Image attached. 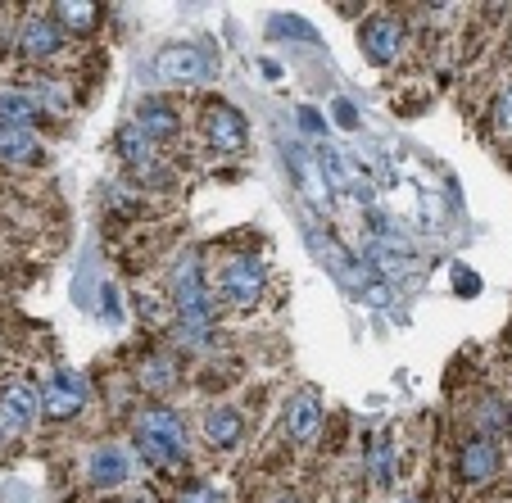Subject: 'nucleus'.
I'll list each match as a JSON object with an SVG mask.
<instances>
[{
	"label": "nucleus",
	"instance_id": "f257e3e1",
	"mask_svg": "<svg viewBox=\"0 0 512 503\" xmlns=\"http://www.w3.org/2000/svg\"><path fill=\"white\" fill-rule=\"evenodd\" d=\"M136 449L155 467H182L186 463V426L173 408H145L136 417Z\"/></svg>",
	"mask_w": 512,
	"mask_h": 503
},
{
	"label": "nucleus",
	"instance_id": "f03ea898",
	"mask_svg": "<svg viewBox=\"0 0 512 503\" xmlns=\"http://www.w3.org/2000/svg\"><path fill=\"white\" fill-rule=\"evenodd\" d=\"M173 295H177V313H182L186 340H209L213 309H209V295H204V277H200V259H195V254H186V259L177 263Z\"/></svg>",
	"mask_w": 512,
	"mask_h": 503
},
{
	"label": "nucleus",
	"instance_id": "7ed1b4c3",
	"mask_svg": "<svg viewBox=\"0 0 512 503\" xmlns=\"http://www.w3.org/2000/svg\"><path fill=\"white\" fill-rule=\"evenodd\" d=\"M155 73L164 82H177V87H200V82H209L213 64L200 46H164L155 55Z\"/></svg>",
	"mask_w": 512,
	"mask_h": 503
},
{
	"label": "nucleus",
	"instance_id": "20e7f679",
	"mask_svg": "<svg viewBox=\"0 0 512 503\" xmlns=\"http://www.w3.org/2000/svg\"><path fill=\"white\" fill-rule=\"evenodd\" d=\"M281 155H286V164H290V173H295V186L304 191V200H309L313 209H331V186L318 168V155H309L300 141H281Z\"/></svg>",
	"mask_w": 512,
	"mask_h": 503
},
{
	"label": "nucleus",
	"instance_id": "39448f33",
	"mask_svg": "<svg viewBox=\"0 0 512 503\" xmlns=\"http://www.w3.org/2000/svg\"><path fill=\"white\" fill-rule=\"evenodd\" d=\"M263 263L254 254H236L232 263L223 268V295L236 304V309H254L263 295Z\"/></svg>",
	"mask_w": 512,
	"mask_h": 503
},
{
	"label": "nucleus",
	"instance_id": "423d86ee",
	"mask_svg": "<svg viewBox=\"0 0 512 503\" xmlns=\"http://www.w3.org/2000/svg\"><path fill=\"white\" fill-rule=\"evenodd\" d=\"M82 404H87V377L73 368H59L55 377H50V386L41 390V413L55 417V422L73 417Z\"/></svg>",
	"mask_w": 512,
	"mask_h": 503
},
{
	"label": "nucleus",
	"instance_id": "0eeeda50",
	"mask_svg": "<svg viewBox=\"0 0 512 503\" xmlns=\"http://www.w3.org/2000/svg\"><path fill=\"white\" fill-rule=\"evenodd\" d=\"M322 431V399L313 390H300V395H290L286 404V436L295 445H313Z\"/></svg>",
	"mask_w": 512,
	"mask_h": 503
},
{
	"label": "nucleus",
	"instance_id": "6e6552de",
	"mask_svg": "<svg viewBox=\"0 0 512 503\" xmlns=\"http://www.w3.org/2000/svg\"><path fill=\"white\" fill-rule=\"evenodd\" d=\"M37 390H28V386H10V390H0V440H10V436H19L23 426L37 417Z\"/></svg>",
	"mask_w": 512,
	"mask_h": 503
},
{
	"label": "nucleus",
	"instance_id": "1a4fd4ad",
	"mask_svg": "<svg viewBox=\"0 0 512 503\" xmlns=\"http://www.w3.org/2000/svg\"><path fill=\"white\" fill-rule=\"evenodd\" d=\"M204 136H209L218 150H241L245 136H250V127H245L241 109L232 105H213L209 114H204Z\"/></svg>",
	"mask_w": 512,
	"mask_h": 503
},
{
	"label": "nucleus",
	"instance_id": "9d476101",
	"mask_svg": "<svg viewBox=\"0 0 512 503\" xmlns=\"http://www.w3.org/2000/svg\"><path fill=\"white\" fill-rule=\"evenodd\" d=\"M494 472H499V449H494V440L472 436L458 449V476H463V481L481 485V481H490Z\"/></svg>",
	"mask_w": 512,
	"mask_h": 503
},
{
	"label": "nucleus",
	"instance_id": "9b49d317",
	"mask_svg": "<svg viewBox=\"0 0 512 503\" xmlns=\"http://www.w3.org/2000/svg\"><path fill=\"white\" fill-rule=\"evenodd\" d=\"M87 467H91V481H96L100 490H114V485H123L127 476H132V454H127L123 445H100Z\"/></svg>",
	"mask_w": 512,
	"mask_h": 503
},
{
	"label": "nucleus",
	"instance_id": "f8f14e48",
	"mask_svg": "<svg viewBox=\"0 0 512 503\" xmlns=\"http://www.w3.org/2000/svg\"><path fill=\"white\" fill-rule=\"evenodd\" d=\"M399 46H404V28H399L395 19H372L368 28H363V50H368V59H377V64H395Z\"/></svg>",
	"mask_w": 512,
	"mask_h": 503
},
{
	"label": "nucleus",
	"instance_id": "ddd939ff",
	"mask_svg": "<svg viewBox=\"0 0 512 503\" xmlns=\"http://www.w3.org/2000/svg\"><path fill=\"white\" fill-rule=\"evenodd\" d=\"M59 41H64V28H59L55 19H46V14H41V19H28L19 32V50L28 59H50L59 50Z\"/></svg>",
	"mask_w": 512,
	"mask_h": 503
},
{
	"label": "nucleus",
	"instance_id": "4468645a",
	"mask_svg": "<svg viewBox=\"0 0 512 503\" xmlns=\"http://www.w3.org/2000/svg\"><path fill=\"white\" fill-rule=\"evenodd\" d=\"M241 431H245V422H241V413H236V408L218 404V408H209V413H204V436H209V445L236 449V445H241Z\"/></svg>",
	"mask_w": 512,
	"mask_h": 503
},
{
	"label": "nucleus",
	"instance_id": "2eb2a0df",
	"mask_svg": "<svg viewBox=\"0 0 512 503\" xmlns=\"http://www.w3.org/2000/svg\"><path fill=\"white\" fill-rule=\"evenodd\" d=\"M136 127H141L150 141H168V136H177L182 118H177V109L164 105V100H145V105L136 109Z\"/></svg>",
	"mask_w": 512,
	"mask_h": 503
},
{
	"label": "nucleus",
	"instance_id": "dca6fc26",
	"mask_svg": "<svg viewBox=\"0 0 512 503\" xmlns=\"http://www.w3.org/2000/svg\"><path fill=\"white\" fill-rule=\"evenodd\" d=\"M0 164H37V136L28 127L0 123Z\"/></svg>",
	"mask_w": 512,
	"mask_h": 503
},
{
	"label": "nucleus",
	"instance_id": "f3484780",
	"mask_svg": "<svg viewBox=\"0 0 512 503\" xmlns=\"http://www.w3.org/2000/svg\"><path fill=\"white\" fill-rule=\"evenodd\" d=\"M41 114V105L23 91H0V123L5 127H28L32 118Z\"/></svg>",
	"mask_w": 512,
	"mask_h": 503
},
{
	"label": "nucleus",
	"instance_id": "a211bd4d",
	"mask_svg": "<svg viewBox=\"0 0 512 503\" xmlns=\"http://www.w3.org/2000/svg\"><path fill=\"white\" fill-rule=\"evenodd\" d=\"M150 150H155V141H150V136H145L136 123H127L123 132H118V155H123V164L145 168V164H150Z\"/></svg>",
	"mask_w": 512,
	"mask_h": 503
},
{
	"label": "nucleus",
	"instance_id": "6ab92c4d",
	"mask_svg": "<svg viewBox=\"0 0 512 503\" xmlns=\"http://www.w3.org/2000/svg\"><path fill=\"white\" fill-rule=\"evenodd\" d=\"M96 5H73V0H68V5H55V23L64 32H91V23H96Z\"/></svg>",
	"mask_w": 512,
	"mask_h": 503
},
{
	"label": "nucleus",
	"instance_id": "aec40b11",
	"mask_svg": "<svg viewBox=\"0 0 512 503\" xmlns=\"http://www.w3.org/2000/svg\"><path fill=\"white\" fill-rule=\"evenodd\" d=\"M372 476H377V485H390V481H395V449H390L386 436H381L377 449H372Z\"/></svg>",
	"mask_w": 512,
	"mask_h": 503
},
{
	"label": "nucleus",
	"instance_id": "412c9836",
	"mask_svg": "<svg viewBox=\"0 0 512 503\" xmlns=\"http://www.w3.org/2000/svg\"><path fill=\"white\" fill-rule=\"evenodd\" d=\"M272 37H300V41H313V46H318V32L300 19H272Z\"/></svg>",
	"mask_w": 512,
	"mask_h": 503
},
{
	"label": "nucleus",
	"instance_id": "4be33fe9",
	"mask_svg": "<svg viewBox=\"0 0 512 503\" xmlns=\"http://www.w3.org/2000/svg\"><path fill=\"white\" fill-rule=\"evenodd\" d=\"M141 377H145V386H150V390H168V381H173V368H168V358H159L155 368L145 363Z\"/></svg>",
	"mask_w": 512,
	"mask_h": 503
},
{
	"label": "nucleus",
	"instance_id": "5701e85b",
	"mask_svg": "<svg viewBox=\"0 0 512 503\" xmlns=\"http://www.w3.org/2000/svg\"><path fill=\"white\" fill-rule=\"evenodd\" d=\"M177 503H223V494L213 490V485H191V490H186Z\"/></svg>",
	"mask_w": 512,
	"mask_h": 503
},
{
	"label": "nucleus",
	"instance_id": "b1692460",
	"mask_svg": "<svg viewBox=\"0 0 512 503\" xmlns=\"http://www.w3.org/2000/svg\"><path fill=\"white\" fill-rule=\"evenodd\" d=\"M494 118H499L503 132H512V91H503V96H499V109H494Z\"/></svg>",
	"mask_w": 512,
	"mask_h": 503
},
{
	"label": "nucleus",
	"instance_id": "393cba45",
	"mask_svg": "<svg viewBox=\"0 0 512 503\" xmlns=\"http://www.w3.org/2000/svg\"><path fill=\"white\" fill-rule=\"evenodd\" d=\"M336 123L340 127H358V114H354V105H349V100H336Z\"/></svg>",
	"mask_w": 512,
	"mask_h": 503
},
{
	"label": "nucleus",
	"instance_id": "a878e982",
	"mask_svg": "<svg viewBox=\"0 0 512 503\" xmlns=\"http://www.w3.org/2000/svg\"><path fill=\"white\" fill-rule=\"evenodd\" d=\"M454 277H458V291H463V295H476V286H481V277H472L467 268H458Z\"/></svg>",
	"mask_w": 512,
	"mask_h": 503
},
{
	"label": "nucleus",
	"instance_id": "bb28decb",
	"mask_svg": "<svg viewBox=\"0 0 512 503\" xmlns=\"http://www.w3.org/2000/svg\"><path fill=\"white\" fill-rule=\"evenodd\" d=\"M300 123H304V127H309V132H318V136H322V132H327V127H322V118H318V114H313V109H300Z\"/></svg>",
	"mask_w": 512,
	"mask_h": 503
},
{
	"label": "nucleus",
	"instance_id": "cd10ccee",
	"mask_svg": "<svg viewBox=\"0 0 512 503\" xmlns=\"http://www.w3.org/2000/svg\"><path fill=\"white\" fill-rule=\"evenodd\" d=\"M105 309L114 313V322H118V295H114V286H109V291H105Z\"/></svg>",
	"mask_w": 512,
	"mask_h": 503
},
{
	"label": "nucleus",
	"instance_id": "c85d7f7f",
	"mask_svg": "<svg viewBox=\"0 0 512 503\" xmlns=\"http://www.w3.org/2000/svg\"><path fill=\"white\" fill-rule=\"evenodd\" d=\"M272 503H295V499H272Z\"/></svg>",
	"mask_w": 512,
	"mask_h": 503
},
{
	"label": "nucleus",
	"instance_id": "c756f323",
	"mask_svg": "<svg viewBox=\"0 0 512 503\" xmlns=\"http://www.w3.org/2000/svg\"><path fill=\"white\" fill-rule=\"evenodd\" d=\"M404 503H413V499H404Z\"/></svg>",
	"mask_w": 512,
	"mask_h": 503
}]
</instances>
